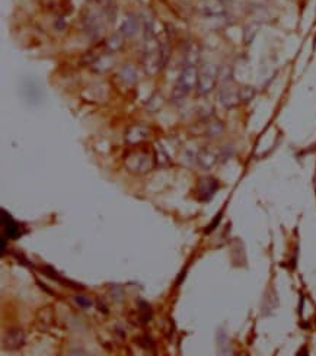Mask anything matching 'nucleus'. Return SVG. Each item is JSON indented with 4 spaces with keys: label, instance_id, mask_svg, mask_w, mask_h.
I'll return each mask as SVG.
<instances>
[{
    "label": "nucleus",
    "instance_id": "nucleus-4",
    "mask_svg": "<svg viewBox=\"0 0 316 356\" xmlns=\"http://www.w3.org/2000/svg\"><path fill=\"white\" fill-rule=\"evenodd\" d=\"M197 83H199V70H197V67L195 66H185L184 70L181 71V74H179L176 86L189 93L191 89L197 87Z\"/></svg>",
    "mask_w": 316,
    "mask_h": 356
},
{
    "label": "nucleus",
    "instance_id": "nucleus-16",
    "mask_svg": "<svg viewBox=\"0 0 316 356\" xmlns=\"http://www.w3.org/2000/svg\"><path fill=\"white\" fill-rule=\"evenodd\" d=\"M120 77L123 79V81L129 83V84H133L134 81L137 80V73H136V69L131 66V64H126L123 66V69L120 71Z\"/></svg>",
    "mask_w": 316,
    "mask_h": 356
},
{
    "label": "nucleus",
    "instance_id": "nucleus-20",
    "mask_svg": "<svg viewBox=\"0 0 316 356\" xmlns=\"http://www.w3.org/2000/svg\"><path fill=\"white\" fill-rule=\"evenodd\" d=\"M146 106H147L149 111H156V109H159V108L162 106V96H161L159 93H154Z\"/></svg>",
    "mask_w": 316,
    "mask_h": 356
},
{
    "label": "nucleus",
    "instance_id": "nucleus-17",
    "mask_svg": "<svg viewBox=\"0 0 316 356\" xmlns=\"http://www.w3.org/2000/svg\"><path fill=\"white\" fill-rule=\"evenodd\" d=\"M224 129V125L223 122H220L219 119H213L210 121L207 125H206V134L210 136V137H216V136H220Z\"/></svg>",
    "mask_w": 316,
    "mask_h": 356
},
{
    "label": "nucleus",
    "instance_id": "nucleus-11",
    "mask_svg": "<svg viewBox=\"0 0 316 356\" xmlns=\"http://www.w3.org/2000/svg\"><path fill=\"white\" fill-rule=\"evenodd\" d=\"M219 102L224 106V108H236L239 105V96L238 92L232 91L230 87H224L219 93Z\"/></svg>",
    "mask_w": 316,
    "mask_h": 356
},
{
    "label": "nucleus",
    "instance_id": "nucleus-10",
    "mask_svg": "<svg viewBox=\"0 0 316 356\" xmlns=\"http://www.w3.org/2000/svg\"><path fill=\"white\" fill-rule=\"evenodd\" d=\"M139 31V21L134 15H126V18L123 19L121 26H120V32L124 35V36H133Z\"/></svg>",
    "mask_w": 316,
    "mask_h": 356
},
{
    "label": "nucleus",
    "instance_id": "nucleus-14",
    "mask_svg": "<svg viewBox=\"0 0 316 356\" xmlns=\"http://www.w3.org/2000/svg\"><path fill=\"white\" fill-rule=\"evenodd\" d=\"M112 64H114V61H112L111 56L104 54V56H101V57L95 58L94 63H92V67H94V70H96V71H99V73H104V71H106Z\"/></svg>",
    "mask_w": 316,
    "mask_h": 356
},
{
    "label": "nucleus",
    "instance_id": "nucleus-21",
    "mask_svg": "<svg viewBox=\"0 0 316 356\" xmlns=\"http://www.w3.org/2000/svg\"><path fill=\"white\" fill-rule=\"evenodd\" d=\"M156 161L159 163V166H166L169 163L168 154L159 146H156Z\"/></svg>",
    "mask_w": 316,
    "mask_h": 356
},
{
    "label": "nucleus",
    "instance_id": "nucleus-7",
    "mask_svg": "<svg viewBox=\"0 0 316 356\" xmlns=\"http://www.w3.org/2000/svg\"><path fill=\"white\" fill-rule=\"evenodd\" d=\"M25 343V334L21 329L9 330L3 337V347L8 350H18Z\"/></svg>",
    "mask_w": 316,
    "mask_h": 356
},
{
    "label": "nucleus",
    "instance_id": "nucleus-2",
    "mask_svg": "<svg viewBox=\"0 0 316 356\" xmlns=\"http://www.w3.org/2000/svg\"><path fill=\"white\" fill-rule=\"evenodd\" d=\"M219 79V69L214 64H206L201 71H199V83L197 91L201 96L209 95L216 87V83Z\"/></svg>",
    "mask_w": 316,
    "mask_h": 356
},
{
    "label": "nucleus",
    "instance_id": "nucleus-23",
    "mask_svg": "<svg viewBox=\"0 0 316 356\" xmlns=\"http://www.w3.org/2000/svg\"><path fill=\"white\" fill-rule=\"evenodd\" d=\"M223 3H227V2H233V0H222Z\"/></svg>",
    "mask_w": 316,
    "mask_h": 356
},
{
    "label": "nucleus",
    "instance_id": "nucleus-22",
    "mask_svg": "<svg viewBox=\"0 0 316 356\" xmlns=\"http://www.w3.org/2000/svg\"><path fill=\"white\" fill-rule=\"evenodd\" d=\"M74 299H76V302H77L81 307H85V308H88V307H91V305H92L91 299L85 298V297H82V295H77Z\"/></svg>",
    "mask_w": 316,
    "mask_h": 356
},
{
    "label": "nucleus",
    "instance_id": "nucleus-9",
    "mask_svg": "<svg viewBox=\"0 0 316 356\" xmlns=\"http://www.w3.org/2000/svg\"><path fill=\"white\" fill-rule=\"evenodd\" d=\"M149 136V128L144 125H134L127 129L126 132V141L129 144H139L144 141Z\"/></svg>",
    "mask_w": 316,
    "mask_h": 356
},
{
    "label": "nucleus",
    "instance_id": "nucleus-13",
    "mask_svg": "<svg viewBox=\"0 0 316 356\" xmlns=\"http://www.w3.org/2000/svg\"><path fill=\"white\" fill-rule=\"evenodd\" d=\"M124 38H126V36L121 34V32L111 35L105 41V48L108 51H111V53L120 51V50L123 48V44H124Z\"/></svg>",
    "mask_w": 316,
    "mask_h": 356
},
{
    "label": "nucleus",
    "instance_id": "nucleus-3",
    "mask_svg": "<svg viewBox=\"0 0 316 356\" xmlns=\"http://www.w3.org/2000/svg\"><path fill=\"white\" fill-rule=\"evenodd\" d=\"M199 12L206 18H222L227 15L226 3L222 0H203L199 5Z\"/></svg>",
    "mask_w": 316,
    "mask_h": 356
},
{
    "label": "nucleus",
    "instance_id": "nucleus-6",
    "mask_svg": "<svg viewBox=\"0 0 316 356\" xmlns=\"http://www.w3.org/2000/svg\"><path fill=\"white\" fill-rule=\"evenodd\" d=\"M83 23H85L86 34L89 35L91 38H96V36H99L104 32V21L95 12H88L85 15Z\"/></svg>",
    "mask_w": 316,
    "mask_h": 356
},
{
    "label": "nucleus",
    "instance_id": "nucleus-19",
    "mask_svg": "<svg viewBox=\"0 0 316 356\" xmlns=\"http://www.w3.org/2000/svg\"><path fill=\"white\" fill-rule=\"evenodd\" d=\"M258 28H259L258 23H248V25H245V28H244L245 42H251V41L254 39V36H255V34L258 32Z\"/></svg>",
    "mask_w": 316,
    "mask_h": 356
},
{
    "label": "nucleus",
    "instance_id": "nucleus-8",
    "mask_svg": "<svg viewBox=\"0 0 316 356\" xmlns=\"http://www.w3.org/2000/svg\"><path fill=\"white\" fill-rule=\"evenodd\" d=\"M217 156L219 154L211 149H201L197 153V164L201 169L209 170L217 163Z\"/></svg>",
    "mask_w": 316,
    "mask_h": 356
},
{
    "label": "nucleus",
    "instance_id": "nucleus-12",
    "mask_svg": "<svg viewBox=\"0 0 316 356\" xmlns=\"http://www.w3.org/2000/svg\"><path fill=\"white\" fill-rule=\"evenodd\" d=\"M2 224L6 227V234L11 237V239H18L21 234H19V227H18V224L13 221L8 214H6V211H2Z\"/></svg>",
    "mask_w": 316,
    "mask_h": 356
},
{
    "label": "nucleus",
    "instance_id": "nucleus-1",
    "mask_svg": "<svg viewBox=\"0 0 316 356\" xmlns=\"http://www.w3.org/2000/svg\"><path fill=\"white\" fill-rule=\"evenodd\" d=\"M124 161H126V167L130 172L136 173V174H143V173L149 172L153 167L152 157L146 151H130Z\"/></svg>",
    "mask_w": 316,
    "mask_h": 356
},
{
    "label": "nucleus",
    "instance_id": "nucleus-15",
    "mask_svg": "<svg viewBox=\"0 0 316 356\" xmlns=\"http://www.w3.org/2000/svg\"><path fill=\"white\" fill-rule=\"evenodd\" d=\"M200 60V50L195 44L188 46L185 51V66H195Z\"/></svg>",
    "mask_w": 316,
    "mask_h": 356
},
{
    "label": "nucleus",
    "instance_id": "nucleus-5",
    "mask_svg": "<svg viewBox=\"0 0 316 356\" xmlns=\"http://www.w3.org/2000/svg\"><path fill=\"white\" fill-rule=\"evenodd\" d=\"M217 189H219V182L214 177L210 176L201 177L197 184V196L200 201H209L216 194Z\"/></svg>",
    "mask_w": 316,
    "mask_h": 356
},
{
    "label": "nucleus",
    "instance_id": "nucleus-18",
    "mask_svg": "<svg viewBox=\"0 0 316 356\" xmlns=\"http://www.w3.org/2000/svg\"><path fill=\"white\" fill-rule=\"evenodd\" d=\"M238 96H239L241 102H249L255 96V89L252 86H242L238 91Z\"/></svg>",
    "mask_w": 316,
    "mask_h": 356
}]
</instances>
